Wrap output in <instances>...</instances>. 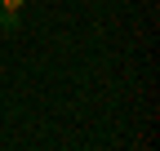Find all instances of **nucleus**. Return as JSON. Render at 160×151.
<instances>
[{
    "label": "nucleus",
    "instance_id": "f257e3e1",
    "mask_svg": "<svg viewBox=\"0 0 160 151\" xmlns=\"http://www.w3.org/2000/svg\"><path fill=\"white\" fill-rule=\"evenodd\" d=\"M0 9H22V0H0Z\"/></svg>",
    "mask_w": 160,
    "mask_h": 151
},
{
    "label": "nucleus",
    "instance_id": "f03ea898",
    "mask_svg": "<svg viewBox=\"0 0 160 151\" xmlns=\"http://www.w3.org/2000/svg\"><path fill=\"white\" fill-rule=\"evenodd\" d=\"M0 13H5V9H0Z\"/></svg>",
    "mask_w": 160,
    "mask_h": 151
}]
</instances>
